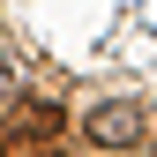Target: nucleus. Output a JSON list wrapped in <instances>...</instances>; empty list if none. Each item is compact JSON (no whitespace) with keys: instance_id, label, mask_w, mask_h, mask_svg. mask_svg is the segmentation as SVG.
<instances>
[{"instance_id":"1","label":"nucleus","mask_w":157,"mask_h":157,"mask_svg":"<svg viewBox=\"0 0 157 157\" xmlns=\"http://www.w3.org/2000/svg\"><path fill=\"white\" fill-rule=\"evenodd\" d=\"M82 135L97 150H135L142 142V105H135V97H105V105L82 112Z\"/></svg>"},{"instance_id":"2","label":"nucleus","mask_w":157,"mask_h":157,"mask_svg":"<svg viewBox=\"0 0 157 157\" xmlns=\"http://www.w3.org/2000/svg\"><path fill=\"white\" fill-rule=\"evenodd\" d=\"M0 97H15V60L0 52Z\"/></svg>"}]
</instances>
